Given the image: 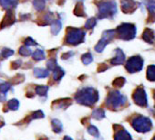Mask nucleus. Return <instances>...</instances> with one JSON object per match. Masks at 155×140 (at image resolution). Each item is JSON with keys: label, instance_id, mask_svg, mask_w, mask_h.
Segmentation results:
<instances>
[{"label": "nucleus", "instance_id": "1", "mask_svg": "<svg viewBox=\"0 0 155 140\" xmlns=\"http://www.w3.org/2000/svg\"><path fill=\"white\" fill-rule=\"evenodd\" d=\"M75 100L78 104L85 106H92L99 100L98 91L92 87H83L77 92Z\"/></svg>", "mask_w": 155, "mask_h": 140}, {"label": "nucleus", "instance_id": "2", "mask_svg": "<svg viewBox=\"0 0 155 140\" xmlns=\"http://www.w3.org/2000/svg\"><path fill=\"white\" fill-rule=\"evenodd\" d=\"M85 36H86V32L83 29L68 27L66 30L65 41L68 45L77 46L81 43H83L85 39Z\"/></svg>", "mask_w": 155, "mask_h": 140}, {"label": "nucleus", "instance_id": "3", "mask_svg": "<svg viewBox=\"0 0 155 140\" xmlns=\"http://www.w3.org/2000/svg\"><path fill=\"white\" fill-rule=\"evenodd\" d=\"M99 19L112 18L117 12V7L114 0H104L98 4Z\"/></svg>", "mask_w": 155, "mask_h": 140}, {"label": "nucleus", "instance_id": "4", "mask_svg": "<svg viewBox=\"0 0 155 140\" xmlns=\"http://www.w3.org/2000/svg\"><path fill=\"white\" fill-rule=\"evenodd\" d=\"M115 34L120 39L130 40L136 35V27L130 23H123L116 29Z\"/></svg>", "mask_w": 155, "mask_h": 140}, {"label": "nucleus", "instance_id": "5", "mask_svg": "<svg viewBox=\"0 0 155 140\" xmlns=\"http://www.w3.org/2000/svg\"><path fill=\"white\" fill-rule=\"evenodd\" d=\"M125 103H126V97L118 91L110 92L106 100V104L110 109L120 108V106H123Z\"/></svg>", "mask_w": 155, "mask_h": 140}, {"label": "nucleus", "instance_id": "6", "mask_svg": "<svg viewBox=\"0 0 155 140\" xmlns=\"http://www.w3.org/2000/svg\"><path fill=\"white\" fill-rule=\"evenodd\" d=\"M131 125L133 126V128L140 132V133H145L150 130L152 124L150 119H149L148 117L142 116V115H138L136 117H134L131 120Z\"/></svg>", "mask_w": 155, "mask_h": 140}, {"label": "nucleus", "instance_id": "7", "mask_svg": "<svg viewBox=\"0 0 155 140\" xmlns=\"http://www.w3.org/2000/svg\"><path fill=\"white\" fill-rule=\"evenodd\" d=\"M125 67L127 71L130 73L140 72L143 67V60L140 56H133L127 60Z\"/></svg>", "mask_w": 155, "mask_h": 140}, {"label": "nucleus", "instance_id": "8", "mask_svg": "<svg viewBox=\"0 0 155 140\" xmlns=\"http://www.w3.org/2000/svg\"><path fill=\"white\" fill-rule=\"evenodd\" d=\"M115 36V30H107L102 34V38L100 39L98 44L95 46V50L97 52H102L105 47L113 39Z\"/></svg>", "mask_w": 155, "mask_h": 140}, {"label": "nucleus", "instance_id": "9", "mask_svg": "<svg viewBox=\"0 0 155 140\" xmlns=\"http://www.w3.org/2000/svg\"><path fill=\"white\" fill-rule=\"evenodd\" d=\"M132 98H133V101L136 104L142 106V107L147 106V96H146V94H145V91L143 88L138 87L134 91Z\"/></svg>", "mask_w": 155, "mask_h": 140}, {"label": "nucleus", "instance_id": "10", "mask_svg": "<svg viewBox=\"0 0 155 140\" xmlns=\"http://www.w3.org/2000/svg\"><path fill=\"white\" fill-rule=\"evenodd\" d=\"M120 3H121V10L125 14L133 13L138 8L137 3L134 0H121Z\"/></svg>", "mask_w": 155, "mask_h": 140}, {"label": "nucleus", "instance_id": "11", "mask_svg": "<svg viewBox=\"0 0 155 140\" xmlns=\"http://www.w3.org/2000/svg\"><path fill=\"white\" fill-rule=\"evenodd\" d=\"M147 9L149 10L148 22L155 21V0H147Z\"/></svg>", "mask_w": 155, "mask_h": 140}, {"label": "nucleus", "instance_id": "12", "mask_svg": "<svg viewBox=\"0 0 155 140\" xmlns=\"http://www.w3.org/2000/svg\"><path fill=\"white\" fill-rule=\"evenodd\" d=\"M15 21H16V18H15L13 12L11 10H8L7 12L6 16L4 17L3 21H2V24L0 25V27H1L2 29H4L5 27H8V26L12 25Z\"/></svg>", "mask_w": 155, "mask_h": 140}, {"label": "nucleus", "instance_id": "13", "mask_svg": "<svg viewBox=\"0 0 155 140\" xmlns=\"http://www.w3.org/2000/svg\"><path fill=\"white\" fill-rule=\"evenodd\" d=\"M124 60H125V55L123 51L120 49H117L116 55L113 59L110 60V63L112 65H120L124 62Z\"/></svg>", "mask_w": 155, "mask_h": 140}, {"label": "nucleus", "instance_id": "14", "mask_svg": "<svg viewBox=\"0 0 155 140\" xmlns=\"http://www.w3.org/2000/svg\"><path fill=\"white\" fill-rule=\"evenodd\" d=\"M114 140H132L131 135L127 132L124 128H120V130H117L114 135Z\"/></svg>", "mask_w": 155, "mask_h": 140}, {"label": "nucleus", "instance_id": "15", "mask_svg": "<svg viewBox=\"0 0 155 140\" xmlns=\"http://www.w3.org/2000/svg\"><path fill=\"white\" fill-rule=\"evenodd\" d=\"M18 1L19 0H0V6L2 7V9L8 11L15 9L18 6Z\"/></svg>", "mask_w": 155, "mask_h": 140}, {"label": "nucleus", "instance_id": "16", "mask_svg": "<svg viewBox=\"0 0 155 140\" xmlns=\"http://www.w3.org/2000/svg\"><path fill=\"white\" fill-rule=\"evenodd\" d=\"M142 39H143V40H145L147 43H150V44L154 43V42H155V35H154L153 30L150 29H146L143 31Z\"/></svg>", "mask_w": 155, "mask_h": 140}, {"label": "nucleus", "instance_id": "17", "mask_svg": "<svg viewBox=\"0 0 155 140\" xmlns=\"http://www.w3.org/2000/svg\"><path fill=\"white\" fill-rule=\"evenodd\" d=\"M34 76L36 78H48L49 75V72L47 69H43V68H36L34 69Z\"/></svg>", "mask_w": 155, "mask_h": 140}, {"label": "nucleus", "instance_id": "18", "mask_svg": "<svg viewBox=\"0 0 155 140\" xmlns=\"http://www.w3.org/2000/svg\"><path fill=\"white\" fill-rule=\"evenodd\" d=\"M62 28V23L60 19H54L51 22V33L53 35H58V33L60 31Z\"/></svg>", "mask_w": 155, "mask_h": 140}, {"label": "nucleus", "instance_id": "19", "mask_svg": "<svg viewBox=\"0 0 155 140\" xmlns=\"http://www.w3.org/2000/svg\"><path fill=\"white\" fill-rule=\"evenodd\" d=\"M64 75H65L64 70H62L59 66H58L56 69H54L52 71V76L55 81H60Z\"/></svg>", "mask_w": 155, "mask_h": 140}, {"label": "nucleus", "instance_id": "20", "mask_svg": "<svg viewBox=\"0 0 155 140\" xmlns=\"http://www.w3.org/2000/svg\"><path fill=\"white\" fill-rule=\"evenodd\" d=\"M74 14L78 17H82L84 18L86 16V13H85V9H84V7H83V4L81 2L78 3L75 7V9H74Z\"/></svg>", "mask_w": 155, "mask_h": 140}, {"label": "nucleus", "instance_id": "21", "mask_svg": "<svg viewBox=\"0 0 155 140\" xmlns=\"http://www.w3.org/2000/svg\"><path fill=\"white\" fill-rule=\"evenodd\" d=\"M32 58H33L34 60L40 61V60H45L46 55H45V52H44L43 50L38 49V50H36L34 52H32Z\"/></svg>", "mask_w": 155, "mask_h": 140}, {"label": "nucleus", "instance_id": "22", "mask_svg": "<svg viewBox=\"0 0 155 140\" xmlns=\"http://www.w3.org/2000/svg\"><path fill=\"white\" fill-rule=\"evenodd\" d=\"M51 126H52V129L55 133H61L62 132L63 125H62V123L58 119H53L51 121Z\"/></svg>", "mask_w": 155, "mask_h": 140}, {"label": "nucleus", "instance_id": "23", "mask_svg": "<svg viewBox=\"0 0 155 140\" xmlns=\"http://www.w3.org/2000/svg\"><path fill=\"white\" fill-rule=\"evenodd\" d=\"M147 79L150 82H155V65H150L147 68Z\"/></svg>", "mask_w": 155, "mask_h": 140}, {"label": "nucleus", "instance_id": "24", "mask_svg": "<svg viewBox=\"0 0 155 140\" xmlns=\"http://www.w3.org/2000/svg\"><path fill=\"white\" fill-rule=\"evenodd\" d=\"M33 6L37 11H42L46 8V1L45 0H34Z\"/></svg>", "mask_w": 155, "mask_h": 140}, {"label": "nucleus", "instance_id": "25", "mask_svg": "<svg viewBox=\"0 0 155 140\" xmlns=\"http://www.w3.org/2000/svg\"><path fill=\"white\" fill-rule=\"evenodd\" d=\"M48 91V87L47 85H38L36 87V94L39 96L47 95Z\"/></svg>", "mask_w": 155, "mask_h": 140}, {"label": "nucleus", "instance_id": "26", "mask_svg": "<svg viewBox=\"0 0 155 140\" xmlns=\"http://www.w3.org/2000/svg\"><path fill=\"white\" fill-rule=\"evenodd\" d=\"M8 107L9 110H13V111L18 110V107H19L18 100V99H11V100H9L8 103Z\"/></svg>", "mask_w": 155, "mask_h": 140}, {"label": "nucleus", "instance_id": "27", "mask_svg": "<svg viewBox=\"0 0 155 140\" xmlns=\"http://www.w3.org/2000/svg\"><path fill=\"white\" fill-rule=\"evenodd\" d=\"M81 60H82V62H83L85 65H89V64H91V63L92 62L93 57H92L91 53L87 52V53H85V54H83V55L81 56Z\"/></svg>", "mask_w": 155, "mask_h": 140}, {"label": "nucleus", "instance_id": "28", "mask_svg": "<svg viewBox=\"0 0 155 140\" xmlns=\"http://www.w3.org/2000/svg\"><path fill=\"white\" fill-rule=\"evenodd\" d=\"M92 117L98 120H101L105 117V112L102 109H95L92 113Z\"/></svg>", "mask_w": 155, "mask_h": 140}, {"label": "nucleus", "instance_id": "29", "mask_svg": "<svg viewBox=\"0 0 155 140\" xmlns=\"http://www.w3.org/2000/svg\"><path fill=\"white\" fill-rule=\"evenodd\" d=\"M19 54L21 56H24V57H28V56H30L32 54V50L29 47H27V46H23L19 49Z\"/></svg>", "mask_w": 155, "mask_h": 140}, {"label": "nucleus", "instance_id": "30", "mask_svg": "<svg viewBox=\"0 0 155 140\" xmlns=\"http://www.w3.org/2000/svg\"><path fill=\"white\" fill-rule=\"evenodd\" d=\"M96 24H97V19L91 18L85 23V28H86V29H92L96 26Z\"/></svg>", "mask_w": 155, "mask_h": 140}, {"label": "nucleus", "instance_id": "31", "mask_svg": "<svg viewBox=\"0 0 155 140\" xmlns=\"http://www.w3.org/2000/svg\"><path fill=\"white\" fill-rule=\"evenodd\" d=\"M58 67V62L56 60V59H50L49 60H48L47 62V68L49 70V71H53L54 69H56Z\"/></svg>", "mask_w": 155, "mask_h": 140}, {"label": "nucleus", "instance_id": "32", "mask_svg": "<svg viewBox=\"0 0 155 140\" xmlns=\"http://www.w3.org/2000/svg\"><path fill=\"white\" fill-rule=\"evenodd\" d=\"M10 88H11V84L8 83H4L2 84H0V92L4 94H6V93H8Z\"/></svg>", "mask_w": 155, "mask_h": 140}, {"label": "nucleus", "instance_id": "33", "mask_svg": "<svg viewBox=\"0 0 155 140\" xmlns=\"http://www.w3.org/2000/svg\"><path fill=\"white\" fill-rule=\"evenodd\" d=\"M14 54V50H11V49H3L2 51H1V56L3 58H8L10 56H12Z\"/></svg>", "mask_w": 155, "mask_h": 140}, {"label": "nucleus", "instance_id": "34", "mask_svg": "<svg viewBox=\"0 0 155 140\" xmlns=\"http://www.w3.org/2000/svg\"><path fill=\"white\" fill-rule=\"evenodd\" d=\"M88 133L90 135H93V136H99V135H100L98 128L96 126H94V125H90L88 127Z\"/></svg>", "mask_w": 155, "mask_h": 140}, {"label": "nucleus", "instance_id": "35", "mask_svg": "<svg viewBox=\"0 0 155 140\" xmlns=\"http://www.w3.org/2000/svg\"><path fill=\"white\" fill-rule=\"evenodd\" d=\"M124 84H125V79L122 78V77L117 78V79H115L113 81V85L116 86V87H121Z\"/></svg>", "mask_w": 155, "mask_h": 140}, {"label": "nucleus", "instance_id": "36", "mask_svg": "<svg viewBox=\"0 0 155 140\" xmlns=\"http://www.w3.org/2000/svg\"><path fill=\"white\" fill-rule=\"evenodd\" d=\"M37 42L32 39V38H30V37H28V38H27L26 39H25V46H27V47H32V46H37Z\"/></svg>", "mask_w": 155, "mask_h": 140}, {"label": "nucleus", "instance_id": "37", "mask_svg": "<svg viewBox=\"0 0 155 140\" xmlns=\"http://www.w3.org/2000/svg\"><path fill=\"white\" fill-rule=\"evenodd\" d=\"M44 117V114L42 111H36L35 113L32 114V118H42Z\"/></svg>", "mask_w": 155, "mask_h": 140}, {"label": "nucleus", "instance_id": "38", "mask_svg": "<svg viewBox=\"0 0 155 140\" xmlns=\"http://www.w3.org/2000/svg\"><path fill=\"white\" fill-rule=\"evenodd\" d=\"M63 140H73V139H72L70 136H67V135H66V136L64 137V139H63Z\"/></svg>", "mask_w": 155, "mask_h": 140}, {"label": "nucleus", "instance_id": "39", "mask_svg": "<svg viewBox=\"0 0 155 140\" xmlns=\"http://www.w3.org/2000/svg\"><path fill=\"white\" fill-rule=\"evenodd\" d=\"M152 140H155V136H154V137L152 138Z\"/></svg>", "mask_w": 155, "mask_h": 140}, {"label": "nucleus", "instance_id": "40", "mask_svg": "<svg viewBox=\"0 0 155 140\" xmlns=\"http://www.w3.org/2000/svg\"><path fill=\"white\" fill-rule=\"evenodd\" d=\"M154 98H155V91H154Z\"/></svg>", "mask_w": 155, "mask_h": 140}, {"label": "nucleus", "instance_id": "41", "mask_svg": "<svg viewBox=\"0 0 155 140\" xmlns=\"http://www.w3.org/2000/svg\"><path fill=\"white\" fill-rule=\"evenodd\" d=\"M45 1H47V0H45Z\"/></svg>", "mask_w": 155, "mask_h": 140}]
</instances>
